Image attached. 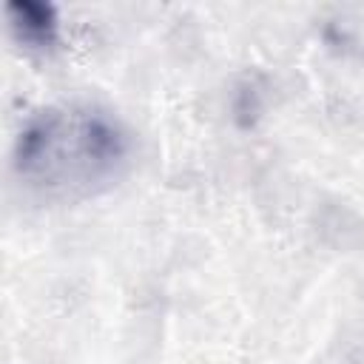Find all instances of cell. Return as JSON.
Returning a JSON list of instances; mask_svg holds the SVG:
<instances>
[{
  "mask_svg": "<svg viewBox=\"0 0 364 364\" xmlns=\"http://www.w3.org/2000/svg\"><path fill=\"white\" fill-rule=\"evenodd\" d=\"M131 134L108 108L54 102L17 131L11 165L46 199H82L111 188L131 162Z\"/></svg>",
  "mask_w": 364,
  "mask_h": 364,
  "instance_id": "1",
  "label": "cell"
},
{
  "mask_svg": "<svg viewBox=\"0 0 364 364\" xmlns=\"http://www.w3.org/2000/svg\"><path fill=\"white\" fill-rule=\"evenodd\" d=\"M14 37L28 48H51L60 37V20L54 6L37 0H14L6 9Z\"/></svg>",
  "mask_w": 364,
  "mask_h": 364,
  "instance_id": "2",
  "label": "cell"
}]
</instances>
